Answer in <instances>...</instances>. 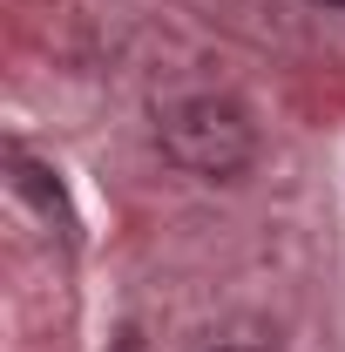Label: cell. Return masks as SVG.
I'll return each mask as SVG.
<instances>
[{
	"label": "cell",
	"mask_w": 345,
	"mask_h": 352,
	"mask_svg": "<svg viewBox=\"0 0 345 352\" xmlns=\"http://www.w3.org/2000/svg\"><path fill=\"white\" fill-rule=\"evenodd\" d=\"M163 156L176 170L203 176V183H230V176L251 170L258 135H251V116L230 95H190V102L163 109Z\"/></svg>",
	"instance_id": "cell-1"
},
{
	"label": "cell",
	"mask_w": 345,
	"mask_h": 352,
	"mask_svg": "<svg viewBox=\"0 0 345 352\" xmlns=\"http://www.w3.org/2000/svg\"><path fill=\"white\" fill-rule=\"evenodd\" d=\"M216 352H251V346H216Z\"/></svg>",
	"instance_id": "cell-2"
},
{
	"label": "cell",
	"mask_w": 345,
	"mask_h": 352,
	"mask_svg": "<svg viewBox=\"0 0 345 352\" xmlns=\"http://www.w3.org/2000/svg\"><path fill=\"white\" fill-rule=\"evenodd\" d=\"M332 7H345V0H332Z\"/></svg>",
	"instance_id": "cell-3"
}]
</instances>
